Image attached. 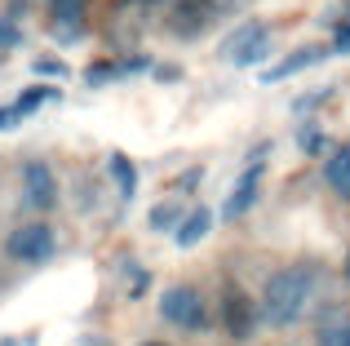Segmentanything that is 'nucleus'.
Listing matches in <instances>:
<instances>
[{
    "mask_svg": "<svg viewBox=\"0 0 350 346\" xmlns=\"http://www.w3.org/2000/svg\"><path fill=\"white\" fill-rule=\"evenodd\" d=\"M182 217H187V209H182V200H160V204L151 209V231H178Z\"/></svg>",
    "mask_w": 350,
    "mask_h": 346,
    "instance_id": "9b49d317",
    "label": "nucleus"
},
{
    "mask_svg": "<svg viewBox=\"0 0 350 346\" xmlns=\"http://www.w3.org/2000/svg\"><path fill=\"white\" fill-rule=\"evenodd\" d=\"M53 98H58V89H27V94L23 98H18V111H36V107H40V103H53Z\"/></svg>",
    "mask_w": 350,
    "mask_h": 346,
    "instance_id": "4468645a",
    "label": "nucleus"
},
{
    "mask_svg": "<svg viewBox=\"0 0 350 346\" xmlns=\"http://www.w3.org/2000/svg\"><path fill=\"white\" fill-rule=\"evenodd\" d=\"M208 231H213V209L200 204V209H191V213L182 217V226L173 231V240H178V249H196Z\"/></svg>",
    "mask_w": 350,
    "mask_h": 346,
    "instance_id": "0eeeda50",
    "label": "nucleus"
},
{
    "mask_svg": "<svg viewBox=\"0 0 350 346\" xmlns=\"http://www.w3.org/2000/svg\"><path fill=\"white\" fill-rule=\"evenodd\" d=\"M324 178H328V187H333L342 200H350V142H346V147H337L333 156H328Z\"/></svg>",
    "mask_w": 350,
    "mask_h": 346,
    "instance_id": "9d476101",
    "label": "nucleus"
},
{
    "mask_svg": "<svg viewBox=\"0 0 350 346\" xmlns=\"http://www.w3.org/2000/svg\"><path fill=\"white\" fill-rule=\"evenodd\" d=\"M324 58V49H301V53H288L284 62H275L271 71H262V85H280V80H288V76H297V71H306L310 62H319Z\"/></svg>",
    "mask_w": 350,
    "mask_h": 346,
    "instance_id": "1a4fd4ad",
    "label": "nucleus"
},
{
    "mask_svg": "<svg viewBox=\"0 0 350 346\" xmlns=\"http://www.w3.org/2000/svg\"><path fill=\"white\" fill-rule=\"evenodd\" d=\"M111 173H116V182H120V196H133V187H137V173H133V165H129V156H111Z\"/></svg>",
    "mask_w": 350,
    "mask_h": 346,
    "instance_id": "ddd939ff",
    "label": "nucleus"
},
{
    "mask_svg": "<svg viewBox=\"0 0 350 346\" xmlns=\"http://www.w3.org/2000/svg\"><path fill=\"white\" fill-rule=\"evenodd\" d=\"M226 53H231L235 62H253V58H262V53H266V27H262V23L239 27L231 40H226Z\"/></svg>",
    "mask_w": 350,
    "mask_h": 346,
    "instance_id": "39448f33",
    "label": "nucleus"
},
{
    "mask_svg": "<svg viewBox=\"0 0 350 346\" xmlns=\"http://www.w3.org/2000/svg\"><path fill=\"white\" fill-rule=\"evenodd\" d=\"M53 18H62V23H71V18H80V9H85V0H49Z\"/></svg>",
    "mask_w": 350,
    "mask_h": 346,
    "instance_id": "2eb2a0df",
    "label": "nucleus"
},
{
    "mask_svg": "<svg viewBox=\"0 0 350 346\" xmlns=\"http://www.w3.org/2000/svg\"><path fill=\"white\" fill-rule=\"evenodd\" d=\"M31 71H36V76H67V67H62L58 58H36Z\"/></svg>",
    "mask_w": 350,
    "mask_h": 346,
    "instance_id": "dca6fc26",
    "label": "nucleus"
},
{
    "mask_svg": "<svg viewBox=\"0 0 350 346\" xmlns=\"http://www.w3.org/2000/svg\"><path fill=\"white\" fill-rule=\"evenodd\" d=\"M160 315L173 329H187V333L208 329V306H204V297H200V289H191V284H173L169 293L160 297Z\"/></svg>",
    "mask_w": 350,
    "mask_h": 346,
    "instance_id": "f03ea898",
    "label": "nucleus"
},
{
    "mask_svg": "<svg viewBox=\"0 0 350 346\" xmlns=\"http://www.w3.org/2000/svg\"><path fill=\"white\" fill-rule=\"evenodd\" d=\"M301 147H306L310 156H319V147H324V138H319V133H301Z\"/></svg>",
    "mask_w": 350,
    "mask_h": 346,
    "instance_id": "a211bd4d",
    "label": "nucleus"
},
{
    "mask_svg": "<svg viewBox=\"0 0 350 346\" xmlns=\"http://www.w3.org/2000/svg\"><path fill=\"white\" fill-rule=\"evenodd\" d=\"M310 293H315V271L310 267H288V271H275L266 280V293H262V320L271 329H288L306 315Z\"/></svg>",
    "mask_w": 350,
    "mask_h": 346,
    "instance_id": "f257e3e1",
    "label": "nucleus"
},
{
    "mask_svg": "<svg viewBox=\"0 0 350 346\" xmlns=\"http://www.w3.org/2000/svg\"><path fill=\"white\" fill-rule=\"evenodd\" d=\"M80 346H107L103 338H80Z\"/></svg>",
    "mask_w": 350,
    "mask_h": 346,
    "instance_id": "aec40b11",
    "label": "nucleus"
},
{
    "mask_svg": "<svg viewBox=\"0 0 350 346\" xmlns=\"http://www.w3.org/2000/svg\"><path fill=\"white\" fill-rule=\"evenodd\" d=\"M257 187H262V169H248L244 178L235 182V191L226 196V204H222V217H231V222H235V217H244L248 209L257 204Z\"/></svg>",
    "mask_w": 350,
    "mask_h": 346,
    "instance_id": "423d86ee",
    "label": "nucleus"
},
{
    "mask_svg": "<svg viewBox=\"0 0 350 346\" xmlns=\"http://www.w3.org/2000/svg\"><path fill=\"white\" fill-rule=\"evenodd\" d=\"M222 315H226V329H231L235 338H248V333H253V302H248L239 289H231V293H226Z\"/></svg>",
    "mask_w": 350,
    "mask_h": 346,
    "instance_id": "6e6552de",
    "label": "nucleus"
},
{
    "mask_svg": "<svg viewBox=\"0 0 350 346\" xmlns=\"http://www.w3.org/2000/svg\"><path fill=\"white\" fill-rule=\"evenodd\" d=\"M23 200L27 209H40V213L58 204V178H53V169L44 160H27L23 165Z\"/></svg>",
    "mask_w": 350,
    "mask_h": 346,
    "instance_id": "20e7f679",
    "label": "nucleus"
},
{
    "mask_svg": "<svg viewBox=\"0 0 350 346\" xmlns=\"http://www.w3.org/2000/svg\"><path fill=\"white\" fill-rule=\"evenodd\" d=\"M319 346H350V315L337 311L319 324Z\"/></svg>",
    "mask_w": 350,
    "mask_h": 346,
    "instance_id": "f8f14e48",
    "label": "nucleus"
},
{
    "mask_svg": "<svg viewBox=\"0 0 350 346\" xmlns=\"http://www.w3.org/2000/svg\"><path fill=\"white\" fill-rule=\"evenodd\" d=\"M346 284H350V253H346Z\"/></svg>",
    "mask_w": 350,
    "mask_h": 346,
    "instance_id": "412c9836",
    "label": "nucleus"
},
{
    "mask_svg": "<svg viewBox=\"0 0 350 346\" xmlns=\"http://www.w3.org/2000/svg\"><path fill=\"white\" fill-rule=\"evenodd\" d=\"M18 120H23V111H18V107H0V129H14Z\"/></svg>",
    "mask_w": 350,
    "mask_h": 346,
    "instance_id": "f3484780",
    "label": "nucleus"
},
{
    "mask_svg": "<svg viewBox=\"0 0 350 346\" xmlns=\"http://www.w3.org/2000/svg\"><path fill=\"white\" fill-rule=\"evenodd\" d=\"M142 346H164V342H142Z\"/></svg>",
    "mask_w": 350,
    "mask_h": 346,
    "instance_id": "4be33fe9",
    "label": "nucleus"
},
{
    "mask_svg": "<svg viewBox=\"0 0 350 346\" xmlns=\"http://www.w3.org/2000/svg\"><path fill=\"white\" fill-rule=\"evenodd\" d=\"M337 49H350V27H342V31H337Z\"/></svg>",
    "mask_w": 350,
    "mask_h": 346,
    "instance_id": "6ab92c4d",
    "label": "nucleus"
},
{
    "mask_svg": "<svg viewBox=\"0 0 350 346\" xmlns=\"http://www.w3.org/2000/svg\"><path fill=\"white\" fill-rule=\"evenodd\" d=\"M53 249H58V235L49 222H23L5 235V253L14 262H44L53 258Z\"/></svg>",
    "mask_w": 350,
    "mask_h": 346,
    "instance_id": "7ed1b4c3",
    "label": "nucleus"
}]
</instances>
